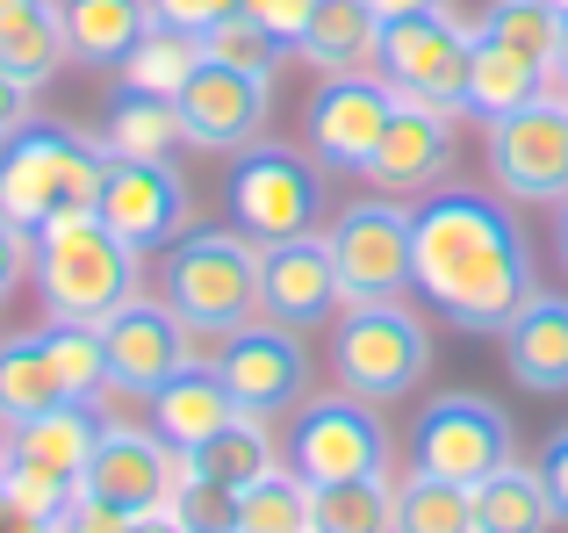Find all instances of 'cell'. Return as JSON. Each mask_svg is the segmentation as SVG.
Wrapping results in <instances>:
<instances>
[{
  "label": "cell",
  "instance_id": "obj_52",
  "mask_svg": "<svg viewBox=\"0 0 568 533\" xmlns=\"http://www.w3.org/2000/svg\"><path fill=\"white\" fill-rule=\"evenodd\" d=\"M8 8H14V0H0V14H8Z\"/></svg>",
  "mask_w": 568,
  "mask_h": 533
},
{
  "label": "cell",
  "instance_id": "obj_20",
  "mask_svg": "<svg viewBox=\"0 0 568 533\" xmlns=\"http://www.w3.org/2000/svg\"><path fill=\"white\" fill-rule=\"evenodd\" d=\"M144 404H152V433L166 440V447H181V454L209 447L223 425L245 419V411H237V396L223 390L216 368H181V375H173L166 390H152Z\"/></svg>",
  "mask_w": 568,
  "mask_h": 533
},
{
  "label": "cell",
  "instance_id": "obj_53",
  "mask_svg": "<svg viewBox=\"0 0 568 533\" xmlns=\"http://www.w3.org/2000/svg\"><path fill=\"white\" fill-rule=\"evenodd\" d=\"M555 8H561V14H568V0H555Z\"/></svg>",
  "mask_w": 568,
  "mask_h": 533
},
{
  "label": "cell",
  "instance_id": "obj_45",
  "mask_svg": "<svg viewBox=\"0 0 568 533\" xmlns=\"http://www.w3.org/2000/svg\"><path fill=\"white\" fill-rule=\"evenodd\" d=\"M540 476H547V497H555V520H568V425H561L555 440H547Z\"/></svg>",
  "mask_w": 568,
  "mask_h": 533
},
{
  "label": "cell",
  "instance_id": "obj_6",
  "mask_svg": "<svg viewBox=\"0 0 568 533\" xmlns=\"http://www.w3.org/2000/svg\"><path fill=\"white\" fill-rule=\"evenodd\" d=\"M166 303L194 324H252L260 318V245L245 231H187L159 266Z\"/></svg>",
  "mask_w": 568,
  "mask_h": 533
},
{
  "label": "cell",
  "instance_id": "obj_21",
  "mask_svg": "<svg viewBox=\"0 0 568 533\" xmlns=\"http://www.w3.org/2000/svg\"><path fill=\"white\" fill-rule=\"evenodd\" d=\"M504 368H511V382H526L540 396L568 390V295H532L504 324Z\"/></svg>",
  "mask_w": 568,
  "mask_h": 533
},
{
  "label": "cell",
  "instance_id": "obj_31",
  "mask_svg": "<svg viewBox=\"0 0 568 533\" xmlns=\"http://www.w3.org/2000/svg\"><path fill=\"white\" fill-rule=\"evenodd\" d=\"M310 533H396V483L388 476L310 483Z\"/></svg>",
  "mask_w": 568,
  "mask_h": 533
},
{
  "label": "cell",
  "instance_id": "obj_18",
  "mask_svg": "<svg viewBox=\"0 0 568 533\" xmlns=\"http://www.w3.org/2000/svg\"><path fill=\"white\" fill-rule=\"evenodd\" d=\"M446 167H454V115L432 109V101H403L396 94V115H388L375 159H367V181L382 188V195H432V188L446 181Z\"/></svg>",
  "mask_w": 568,
  "mask_h": 533
},
{
  "label": "cell",
  "instance_id": "obj_8",
  "mask_svg": "<svg viewBox=\"0 0 568 533\" xmlns=\"http://www.w3.org/2000/svg\"><path fill=\"white\" fill-rule=\"evenodd\" d=\"M468 43H475V29L454 22L446 8L403 14V22H382L375 72L403 101H432L446 115H468Z\"/></svg>",
  "mask_w": 568,
  "mask_h": 533
},
{
  "label": "cell",
  "instance_id": "obj_2",
  "mask_svg": "<svg viewBox=\"0 0 568 533\" xmlns=\"http://www.w3.org/2000/svg\"><path fill=\"white\" fill-rule=\"evenodd\" d=\"M138 260L144 253L115 239L101 224V210H65L29 231V274H37L43 318H58V324H101L109 310H123L144 274Z\"/></svg>",
  "mask_w": 568,
  "mask_h": 533
},
{
  "label": "cell",
  "instance_id": "obj_47",
  "mask_svg": "<svg viewBox=\"0 0 568 533\" xmlns=\"http://www.w3.org/2000/svg\"><path fill=\"white\" fill-rule=\"evenodd\" d=\"M0 533H58V520H29L22 505H8V497H0Z\"/></svg>",
  "mask_w": 568,
  "mask_h": 533
},
{
  "label": "cell",
  "instance_id": "obj_55",
  "mask_svg": "<svg viewBox=\"0 0 568 533\" xmlns=\"http://www.w3.org/2000/svg\"><path fill=\"white\" fill-rule=\"evenodd\" d=\"M561 94H568V87H561Z\"/></svg>",
  "mask_w": 568,
  "mask_h": 533
},
{
  "label": "cell",
  "instance_id": "obj_28",
  "mask_svg": "<svg viewBox=\"0 0 568 533\" xmlns=\"http://www.w3.org/2000/svg\"><path fill=\"white\" fill-rule=\"evenodd\" d=\"M181 144H187V130H181V109L166 94L123 87L109 101V123H101V152L109 159H173Z\"/></svg>",
  "mask_w": 568,
  "mask_h": 533
},
{
  "label": "cell",
  "instance_id": "obj_27",
  "mask_svg": "<svg viewBox=\"0 0 568 533\" xmlns=\"http://www.w3.org/2000/svg\"><path fill=\"white\" fill-rule=\"evenodd\" d=\"M65 22H58V0H14L8 14H0V66L14 72V80L37 94V87H51V72L65 66Z\"/></svg>",
  "mask_w": 568,
  "mask_h": 533
},
{
  "label": "cell",
  "instance_id": "obj_10",
  "mask_svg": "<svg viewBox=\"0 0 568 533\" xmlns=\"http://www.w3.org/2000/svg\"><path fill=\"white\" fill-rule=\"evenodd\" d=\"M504 462H518V440L504 404L489 396H432L417 411V433H410V469L425 476H446L460 491H475L483 476H497Z\"/></svg>",
  "mask_w": 568,
  "mask_h": 533
},
{
  "label": "cell",
  "instance_id": "obj_38",
  "mask_svg": "<svg viewBox=\"0 0 568 533\" xmlns=\"http://www.w3.org/2000/svg\"><path fill=\"white\" fill-rule=\"evenodd\" d=\"M0 497L22 505L29 520H65V505L80 497V483L51 476V469H29V462H0Z\"/></svg>",
  "mask_w": 568,
  "mask_h": 533
},
{
  "label": "cell",
  "instance_id": "obj_36",
  "mask_svg": "<svg viewBox=\"0 0 568 533\" xmlns=\"http://www.w3.org/2000/svg\"><path fill=\"white\" fill-rule=\"evenodd\" d=\"M43 346H51V368H58V382H65L72 404H94L101 390H115V382H109V346H101V324H58L51 318Z\"/></svg>",
  "mask_w": 568,
  "mask_h": 533
},
{
  "label": "cell",
  "instance_id": "obj_30",
  "mask_svg": "<svg viewBox=\"0 0 568 533\" xmlns=\"http://www.w3.org/2000/svg\"><path fill=\"white\" fill-rule=\"evenodd\" d=\"M266 469H281V440L266 433V419H237V425H223L209 447H194L187 454V476H202V483H216V491H245V483H260Z\"/></svg>",
  "mask_w": 568,
  "mask_h": 533
},
{
  "label": "cell",
  "instance_id": "obj_32",
  "mask_svg": "<svg viewBox=\"0 0 568 533\" xmlns=\"http://www.w3.org/2000/svg\"><path fill=\"white\" fill-rule=\"evenodd\" d=\"M202 37H187V29H166V22H152L138 43H130V58L115 72H123V87H138V94H181V87L194 80V66H202Z\"/></svg>",
  "mask_w": 568,
  "mask_h": 533
},
{
  "label": "cell",
  "instance_id": "obj_26",
  "mask_svg": "<svg viewBox=\"0 0 568 533\" xmlns=\"http://www.w3.org/2000/svg\"><path fill=\"white\" fill-rule=\"evenodd\" d=\"M51 404H72V396H65V382H58V368H51L43 332L0 339V433H8V425L43 419Z\"/></svg>",
  "mask_w": 568,
  "mask_h": 533
},
{
  "label": "cell",
  "instance_id": "obj_41",
  "mask_svg": "<svg viewBox=\"0 0 568 533\" xmlns=\"http://www.w3.org/2000/svg\"><path fill=\"white\" fill-rule=\"evenodd\" d=\"M152 8V22H166V29H187V37H202L209 22H223V14L237 8V0H144Z\"/></svg>",
  "mask_w": 568,
  "mask_h": 533
},
{
  "label": "cell",
  "instance_id": "obj_54",
  "mask_svg": "<svg viewBox=\"0 0 568 533\" xmlns=\"http://www.w3.org/2000/svg\"><path fill=\"white\" fill-rule=\"evenodd\" d=\"M0 447H8V433H0Z\"/></svg>",
  "mask_w": 568,
  "mask_h": 533
},
{
  "label": "cell",
  "instance_id": "obj_34",
  "mask_svg": "<svg viewBox=\"0 0 568 533\" xmlns=\"http://www.w3.org/2000/svg\"><path fill=\"white\" fill-rule=\"evenodd\" d=\"M475 37L504 43V51L532 58V66L555 72V43H561V8L555 0H489L483 22H475Z\"/></svg>",
  "mask_w": 568,
  "mask_h": 533
},
{
  "label": "cell",
  "instance_id": "obj_23",
  "mask_svg": "<svg viewBox=\"0 0 568 533\" xmlns=\"http://www.w3.org/2000/svg\"><path fill=\"white\" fill-rule=\"evenodd\" d=\"M94 440H101L94 404H51L43 419L8 425V447H0V462H29V469H51V476H72V483H80Z\"/></svg>",
  "mask_w": 568,
  "mask_h": 533
},
{
  "label": "cell",
  "instance_id": "obj_3",
  "mask_svg": "<svg viewBox=\"0 0 568 533\" xmlns=\"http://www.w3.org/2000/svg\"><path fill=\"white\" fill-rule=\"evenodd\" d=\"M101 181H109V152H101V138L72 123L29 115L22 130L0 138V217L22 231L51 224L65 210H94Z\"/></svg>",
  "mask_w": 568,
  "mask_h": 533
},
{
  "label": "cell",
  "instance_id": "obj_11",
  "mask_svg": "<svg viewBox=\"0 0 568 533\" xmlns=\"http://www.w3.org/2000/svg\"><path fill=\"white\" fill-rule=\"evenodd\" d=\"M338 260V289L346 303H388V295L410 289L417 260H410V210L396 195H367V202H346L324 231Z\"/></svg>",
  "mask_w": 568,
  "mask_h": 533
},
{
  "label": "cell",
  "instance_id": "obj_39",
  "mask_svg": "<svg viewBox=\"0 0 568 533\" xmlns=\"http://www.w3.org/2000/svg\"><path fill=\"white\" fill-rule=\"evenodd\" d=\"M166 512L187 533H231V491H216V483H202V476H181V491L166 497Z\"/></svg>",
  "mask_w": 568,
  "mask_h": 533
},
{
  "label": "cell",
  "instance_id": "obj_48",
  "mask_svg": "<svg viewBox=\"0 0 568 533\" xmlns=\"http://www.w3.org/2000/svg\"><path fill=\"white\" fill-rule=\"evenodd\" d=\"M382 22H403V14H425V8H446V0H367Z\"/></svg>",
  "mask_w": 568,
  "mask_h": 533
},
{
  "label": "cell",
  "instance_id": "obj_15",
  "mask_svg": "<svg viewBox=\"0 0 568 533\" xmlns=\"http://www.w3.org/2000/svg\"><path fill=\"white\" fill-rule=\"evenodd\" d=\"M346 310V289H338V260L324 245V231H303V239L260 245V318L281 324V332H317Z\"/></svg>",
  "mask_w": 568,
  "mask_h": 533
},
{
  "label": "cell",
  "instance_id": "obj_13",
  "mask_svg": "<svg viewBox=\"0 0 568 533\" xmlns=\"http://www.w3.org/2000/svg\"><path fill=\"white\" fill-rule=\"evenodd\" d=\"M187 476V454L166 447L152 425H123V419H101V440L80 469V491L87 497H109L123 512H159Z\"/></svg>",
  "mask_w": 568,
  "mask_h": 533
},
{
  "label": "cell",
  "instance_id": "obj_42",
  "mask_svg": "<svg viewBox=\"0 0 568 533\" xmlns=\"http://www.w3.org/2000/svg\"><path fill=\"white\" fill-rule=\"evenodd\" d=\"M237 8H245V14H260V22H266V29H274V37H281V43L295 51V37L310 29V14H317V0H237Z\"/></svg>",
  "mask_w": 568,
  "mask_h": 533
},
{
  "label": "cell",
  "instance_id": "obj_9",
  "mask_svg": "<svg viewBox=\"0 0 568 533\" xmlns=\"http://www.w3.org/2000/svg\"><path fill=\"white\" fill-rule=\"evenodd\" d=\"M483 159L504 202H547L555 210L568 195V94L547 87L540 101L497 115L483 138Z\"/></svg>",
  "mask_w": 568,
  "mask_h": 533
},
{
  "label": "cell",
  "instance_id": "obj_44",
  "mask_svg": "<svg viewBox=\"0 0 568 533\" xmlns=\"http://www.w3.org/2000/svg\"><path fill=\"white\" fill-rule=\"evenodd\" d=\"M22 274H29V231L0 217V303L14 295V281H22Z\"/></svg>",
  "mask_w": 568,
  "mask_h": 533
},
{
  "label": "cell",
  "instance_id": "obj_24",
  "mask_svg": "<svg viewBox=\"0 0 568 533\" xmlns=\"http://www.w3.org/2000/svg\"><path fill=\"white\" fill-rule=\"evenodd\" d=\"M58 22L80 66H123L130 43L152 29V8L144 0H58Z\"/></svg>",
  "mask_w": 568,
  "mask_h": 533
},
{
  "label": "cell",
  "instance_id": "obj_5",
  "mask_svg": "<svg viewBox=\"0 0 568 533\" xmlns=\"http://www.w3.org/2000/svg\"><path fill=\"white\" fill-rule=\"evenodd\" d=\"M332 368L367 404L410 396L417 375L432 368V332L403 295H388V303H346L332 318Z\"/></svg>",
  "mask_w": 568,
  "mask_h": 533
},
{
  "label": "cell",
  "instance_id": "obj_50",
  "mask_svg": "<svg viewBox=\"0 0 568 533\" xmlns=\"http://www.w3.org/2000/svg\"><path fill=\"white\" fill-rule=\"evenodd\" d=\"M555 253H561V266H568V195L555 202Z\"/></svg>",
  "mask_w": 568,
  "mask_h": 533
},
{
  "label": "cell",
  "instance_id": "obj_40",
  "mask_svg": "<svg viewBox=\"0 0 568 533\" xmlns=\"http://www.w3.org/2000/svg\"><path fill=\"white\" fill-rule=\"evenodd\" d=\"M138 526V512H123V505H109V497H72L65 505V520H58V533H130Z\"/></svg>",
  "mask_w": 568,
  "mask_h": 533
},
{
  "label": "cell",
  "instance_id": "obj_25",
  "mask_svg": "<svg viewBox=\"0 0 568 533\" xmlns=\"http://www.w3.org/2000/svg\"><path fill=\"white\" fill-rule=\"evenodd\" d=\"M547 87H555V72L532 66V58L504 51V43L475 37L468 43V115H483V123H497V115L526 109V101H540Z\"/></svg>",
  "mask_w": 568,
  "mask_h": 533
},
{
  "label": "cell",
  "instance_id": "obj_4",
  "mask_svg": "<svg viewBox=\"0 0 568 533\" xmlns=\"http://www.w3.org/2000/svg\"><path fill=\"white\" fill-rule=\"evenodd\" d=\"M223 210L252 245H281L324 224V167L295 144H245L223 173Z\"/></svg>",
  "mask_w": 568,
  "mask_h": 533
},
{
  "label": "cell",
  "instance_id": "obj_46",
  "mask_svg": "<svg viewBox=\"0 0 568 533\" xmlns=\"http://www.w3.org/2000/svg\"><path fill=\"white\" fill-rule=\"evenodd\" d=\"M22 123H29V87L0 66V138H8V130H22Z\"/></svg>",
  "mask_w": 568,
  "mask_h": 533
},
{
  "label": "cell",
  "instance_id": "obj_16",
  "mask_svg": "<svg viewBox=\"0 0 568 533\" xmlns=\"http://www.w3.org/2000/svg\"><path fill=\"white\" fill-rule=\"evenodd\" d=\"M223 390L237 396V411H252V419H274V411H295L310 404V353H303V332H281V324L252 318L231 332V346H223L216 361Z\"/></svg>",
  "mask_w": 568,
  "mask_h": 533
},
{
  "label": "cell",
  "instance_id": "obj_35",
  "mask_svg": "<svg viewBox=\"0 0 568 533\" xmlns=\"http://www.w3.org/2000/svg\"><path fill=\"white\" fill-rule=\"evenodd\" d=\"M396 533H475V497L446 476H410L396 483Z\"/></svg>",
  "mask_w": 568,
  "mask_h": 533
},
{
  "label": "cell",
  "instance_id": "obj_51",
  "mask_svg": "<svg viewBox=\"0 0 568 533\" xmlns=\"http://www.w3.org/2000/svg\"><path fill=\"white\" fill-rule=\"evenodd\" d=\"M555 87H568V14H561V43H555Z\"/></svg>",
  "mask_w": 568,
  "mask_h": 533
},
{
  "label": "cell",
  "instance_id": "obj_22",
  "mask_svg": "<svg viewBox=\"0 0 568 533\" xmlns=\"http://www.w3.org/2000/svg\"><path fill=\"white\" fill-rule=\"evenodd\" d=\"M375 51H382V14L367 0H317L310 29L295 37V58L317 66L324 80L332 72H375Z\"/></svg>",
  "mask_w": 568,
  "mask_h": 533
},
{
  "label": "cell",
  "instance_id": "obj_17",
  "mask_svg": "<svg viewBox=\"0 0 568 533\" xmlns=\"http://www.w3.org/2000/svg\"><path fill=\"white\" fill-rule=\"evenodd\" d=\"M173 109H181L187 144H202V152H245V144H260L266 115H274V80L202 58L194 80L173 94Z\"/></svg>",
  "mask_w": 568,
  "mask_h": 533
},
{
  "label": "cell",
  "instance_id": "obj_49",
  "mask_svg": "<svg viewBox=\"0 0 568 533\" xmlns=\"http://www.w3.org/2000/svg\"><path fill=\"white\" fill-rule=\"evenodd\" d=\"M130 533H187L181 520H173V512L166 505H159V512H138V526H130Z\"/></svg>",
  "mask_w": 568,
  "mask_h": 533
},
{
  "label": "cell",
  "instance_id": "obj_29",
  "mask_svg": "<svg viewBox=\"0 0 568 533\" xmlns=\"http://www.w3.org/2000/svg\"><path fill=\"white\" fill-rule=\"evenodd\" d=\"M475 533H547L555 526V497H547V476L526 462H504L497 476L475 483Z\"/></svg>",
  "mask_w": 568,
  "mask_h": 533
},
{
  "label": "cell",
  "instance_id": "obj_1",
  "mask_svg": "<svg viewBox=\"0 0 568 533\" xmlns=\"http://www.w3.org/2000/svg\"><path fill=\"white\" fill-rule=\"evenodd\" d=\"M410 289L460 332L504 339V324L540 295L532 281V245L518 231L511 202L489 188L439 181L432 195L410 202Z\"/></svg>",
  "mask_w": 568,
  "mask_h": 533
},
{
  "label": "cell",
  "instance_id": "obj_7",
  "mask_svg": "<svg viewBox=\"0 0 568 533\" xmlns=\"http://www.w3.org/2000/svg\"><path fill=\"white\" fill-rule=\"evenodd\" d=\"M281 454L303 483H353V476H388L396 440H388L382 411L367 396L338 390V396H310L295 411V433L281 440Z\"/></svg>",
  "mask_w": 568,
  "mask_h": 533
},
{
  "label": "cell",
  "instance_id": "obj_43",
  "mask_svg": "<svg viewBox=\"0 0 568 533\" xmlns=\"http://www.w3.org/2000/svg\"><path fill=\"white\" fill-rule=\"evenodd\" d=\"M231 332H237V324H194V318H181V368H216L223 346H231Z\"/></svg>",
  "mask_w": 568,
  "mask_h": 533
},
{
  "label": "cell",
  "instance_id": "obj_14",
  "mask_svg": "<svg viewBox=\"0 0 568 533\" xmlns=\"http://www.w3.org/2000/svg\"><path fill=\"white\" fill-rule=\"evenodd\" d=\"M101 224L115 231L138 253H166L173 239H187L194 195L173 173V159H109V181H101Z\"/></svg>",
  "mask_w": 568,
  "mask_h": 533
},
{
  "label": "cell",
  "instance_id": "obj_37",
  "mask_svg": "<svg viewBox=\"0 0 568 533\" xmlns=\"http://www.w3.org/2000/svg\"><path fill=\"white\" fill-rule=\"evenodd\" d=\"M202 51L216 58V66H237V72H260V80H274L281 58H288V43H281L274 29L260 22V14L231 8L223 22H209V29H202Z\"/></svg>",
  "mask_w": 568,
  "mask_h": 533
},
{
  "label": "cell",
  "instance_id": "obj_19",
  "mask_svg": "<svg viewBox=\"0 0 568 533\" xmlns=\"http://www.w3.org/2000/svg\"><path fill=\"white\" fill-rule=\"evenodd\" d=\"M101 346H109V382L130 396H152L181 375V310L130 295L123 310L101 318Z\"/></svg>",
  "mask_w": 568,
  "mask_h": 533
},
{
  "label": "cell",
  "instance_id": "obj_33",
  "mask_svg": "<svg viewBox=\"0 0 568 533\" xmlns=\"http://www.w3.org/2000/svg\"><path fill=\"white\" fill-rule=\"evenodd\" d=\"M231 533H310V483L288 462L231 497Z\"/></svg>",
  "mask_w": 568,
  "mask_h": 533
},
{
  "label": "cell",
  "instance_id": "obj_12",
  "mask_svg": "<svg viewBox=\"0 0 568 533\" xmlns=\"http://www.w3.org/2000/svg\"><path fill=\"white\" fill-rule=\"evenodd\" d=\"M388 115H396V87L382 72H332L303 109V152L324 173H361L375 159Z\"/></svg>",
  "mask_w": 568,
  "mask_h": 533
}]
</instances>
